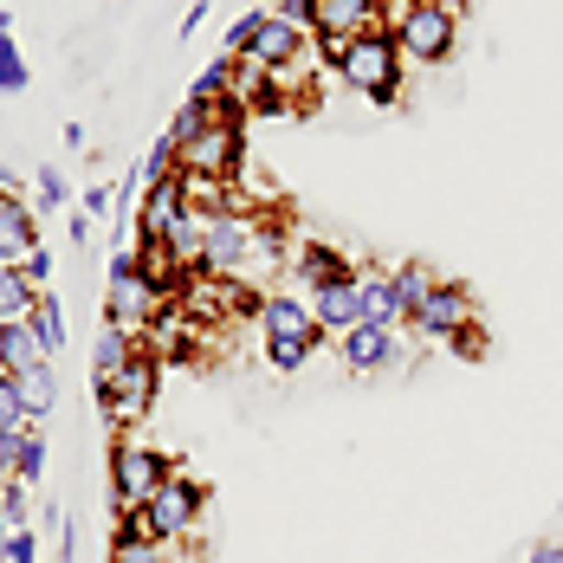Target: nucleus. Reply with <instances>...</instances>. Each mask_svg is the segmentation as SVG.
I'll use <instances>...</instances> for the list:
<instances>
[{
    "instance_id": "4c0bfd02",
    "label": "nucleus",
    "mask_w": 563,
    "mask_h": 563,
    "mask_svg": "<svg viewBox=\"0 0 563 563\" xmlns=\"http://www.w3.org/2000/svg\"><path fill=\"white\" fill-rule=\"evenodd\" d=\"M7 195H13V175L0 169V201H7Z\"/></svg>"
},
{
    "instance_id": "c85d7f7f",
    "label": "nucleus",
    "mask_w": 563,
    "mask_h": 563,
    "mask_svg": "<svg viewBox=\"0 0 563 563\" xmlns=\"http://www.w3.org/2000/svg\"><path fill=\"white\" fill-rule=\"evenodd\" d=\"M0 428L33 434V421H26V408H20V395H13V376H0Z\"/></svg>"
},
{
    "instance_id": "aec40b11",
    "label": "nucleus",
    "mask_w": 563,
    "mask_h": 563,
    "mask_svg": "<svg viewBox=\"0 0 563 563\" xmlns=\"http://www.w3.org/2000/svg\"><path fill=\"white\" fill-rule=\"evenodd\" d=\"M169 544L143 538V518L136 511H117V538H111V563H163Z\"/></svg>"
},
{
    "instance_id": "2eb2a0df",
    "label": "nucleus",
    "mask_w": 563,
    "mask_h": 563,
    "mask_svg": "<svg viewBox=\"0 0 563 563\" xmlns=\"http://www.w3.org/2000/svg\"><path fill=\"white\" fill-rule=\"evenodd\" d=\"M363 273L343 285H324V291H311V318H318V331H331V338H343V331H356L363 324Z\"/></svg>"
},
{
    "instance_id": "a211bd4d",
    "label": "nucleus",
    "mask_w": 563,
    "mask_h": 563,
    "mask_svg": "<svg viewBox=\"0 0 563 563\" xmlns=\"http://www.w3.org/2000/svg\"><path fill=\"white\" fill-rule=\"evenodd\" d=\"M363 324H389V331H401V318H408V305H401V291H395L389 273H363Z\"/></svg>"
},
{
    "instance_id": "39448f33",
    "label": "nucleus",
    "mask_w": 563,
    "mask_h": 563,
    "mask_svg": "<svg viewBox=\"0 0 563 563\" xmlns=\"http://www.w3.org/2000/svg\"><path fill=\"white\" fill-rule=\"evenodd\" d=\"M240 169H246V117H214L181 143V175L240 181Z\"/></svg>"
},
{
    "instance_id": "393cba45",
    "label": "nucleus",
    "mask_w": 563,
    "mask_h": 563,
    "mask_svg": "<svg viewBox=\"0 0 563 563\" xmlns=\"http://www.w3.org/2000/svg\"><path fill=\"white\" fill-rule=\"evenodd\" d=\"M311 350H318V343H298V338H273V343H266V369H279V376H298V369L311 363Z\"/></svg>"
},
{
    "instance_id": "1a4fd4ad",
    "label": "nucleus",
    "mask_w": 563,
    "mask_h": 563,
    "mask_svg": "<svg viewBox=\"0 0 563 563\" xmlns=\"http://www.w3.org/2000/svg\"><path fill=\"white\" fill-rule=\"evenodd\" d=\"M376 26H389L383 0H311V40H356Z\"/></svg>"
},
{
    "instance_id": "20e7f679",
    "label": "nucleus",
    "mask_w": 563,
    "mask_h": 563,
    "mask_svg": "<svg viewBox=\"0 0 563 563\" xmlns=\"http://www.w3.org/2000/svg\"><path fill=\"white\" fill-rule=\"evenodd\" d=\"M169 453H156L150 441H136V434H117L111 448V506L117 511H143L156 493H163V479H169Z\"/></svg>"
},
{
    "instance_id": "473e14b6",
    "label": "nucleus",
    "mask_w": 563,
    "mask_h": 563,
    "mask_svg": "<svg viewBox=\"0 0 563 563\" xmlns=\"http://www.w3.org/2000/svg\"><path fill=\"white\" fill-rule=\"evenodd\" d=\"M453 356H486V331H479V318H473V324L453 338Z\"/></svg>"
},
{
    "instance_id": "72a5a7b5",
    "label": "nucleus",
    "mask_w": 563,
    "mask_h": 563,
    "mask_svg": "<svg viewBox=\"0 0 563 563\" xmlns=\"http://www.w3.org/2000/svg\"><path fill=\"white\" fill-rule=\"evenodd\" d=\"M20 273L46 291V285H53V253H26V266H20Z\"/></svg>"
},
{
    "instance_id": "0eeeda50",
    "label": "nucleus",
    "mask_w": 563,
    "mask_h": 563,
    "mask_svg": "<svg viewBox=\"0 0 563 563\" xmlns=\"http://www.w3.org/2000/svg\"><path fill=\"white\" fill-rule=\"evenodd\" d=\"M201 506H208V486H201V479H188V473H169V479H163V493L136 511V518H143V538H156V544L188 538V531L201 525Z\"/></svg>"
},
{
    "instance_id": "4468645a",
    "label": "nucleus",
    "mask_w": 563,
    "mask_h": 563,
    "mask_svg": "<svg viewBox=\"0 0 563 563\" xmlns=\"http://www.w3.org/2000/svg\"><path fill=\"white\" fill-rule=\"evenodd\" d=\"M26 253H40V214L33 201L7 195L0 201V266H26Z\"/></svg>"
},
{
    "instance_id": "c9c22d12",
    "label": "nucleus",
    "mask_w": 563,
    "mask_h": 563,
    "mask_svg": "<svg viewBox=\"0 0 563 563\" xmlns=\"http://www.w3.org/2000/svg\"><path fill=\"white\" fill-rule=\"evenodd\" d=\"M201 20H208V0H195V7L181 13V40H195V33H201Z\"/></svg>"
},
{
    "instance_id": "5701e85b",
    "label": "nucleus",
    "mask_w": 563,
    "mask_h": 563,
    "mask_svg": "<svg viewBox=\"0 0 563 563\" xmlns=\"http://www.w3.org/2000/svg\"><path fill=\"white\" fill-rule=\"evenodd\" d=\"M33 331H40V338H46V350H65V305H58V291L53 285H46V291H40V311H33Z\"/></svg>"
},
{
    "instance_id": "bb28decb",
    "label": "nucleus",
    "mask_w": 563,
    "mask_h": 563,
    "mask_svg": "<svg viewBox=\"0 0 563 563\" xmlns=\"http://www.w3.org/2000/svg\"><path fill=\"white\" fill-rule=\"evenodd\" d=\"M13 479H20L26 493L46 479V428H33V434H26V448H20V473H13Z\"/></svg>"
},
{
    "instance_id": "9b49d317",
    "label": "nucleus",
    "mask_w": 563,
    "mask_h": 563,
    "mask_svg": "<svg viewBox=\"0 0 563 563\" xmlns=\"http://www.w3.org/2000/svg\"><path fill=\"white\" fill-rule=\"evenodd\" d=\"M338 356H343L350 376H383V369H395V356H401V338H395L389 324H356V331L338 338Z\"/></svg>"
},
{
    "instance_id": "e433bc0d",
    "label": "nucleus",
    "mask_w": 563,
    "mask_h": 563,
    "mask_svg": "<svg viewBox=\"0 0 563 563\" xmlns=\"http://www.w3.org/2000/svg\"><path fill=\"white\" fill-rule=\"evenodd\" d=\"M0 40H13V13L7 7H0Z\"/></svg>"
},
{
    "instance_id": "9d476101",
    "label": "nucleus",
    "mask_w": 563,
    "mask_h": 563,
    "mask_svg": "<svg viewBox=\"0 0 563 563\" xmlns=\"http://www.w3.org/2000/svg\"><path fill=\"white\" fill-rule=\"evenodd\" d=\"M285 266H291V279L305 285V298L324 291V285L356 279V260H350L343 246H331V240H298V246L285 253Z\"/></svg>"
},
{
    "instance_id": "7ed1b4c3",
    "label": "nucleus",
    "mask_w": 563,
    "mask_h": 563,
    "mask_svg": "<svg viewBox=\"0 0 563 563\" xmlns=\"http://www.w3.org/2000/svg\"><path fill=\"white\" fill-rule=\"evenodd\" d=\"M156 389H163V356H156L150 343L136 338L130 363L117 369L104 389H98V401H104V415H111L117 434H130L136 421H150V408H156Z\"/></svg>"
},
{
    "instance_id": "f704fd0d",
    "label": "nucleus",
    "mask_w": 563,
    "mask_h": 563,
    "mask_svg": "<svg viewBox=\"0 0 563 563\" xmlns=\"http://www.w3.org/2000/svg\"><path fill=\"white\" fill-rule=\"evenodd\" d=\"M525 563H563V538H544V544H531V558Z\"/></svg>"
},
{
    "instance_id": "6ab92c4d",
    "label": "nucleus",
    "mask_w": 563,
    "mask_h": 563,
    "mask_svg": "<svg viewBox=\"0 0 563 563\" xmlns=\"http://www.w3.org/2000/svg\"><path fill=\"white\" fill-rule=\"evenodd\" d=\"M130 350H136V338H130V331H117L111 318H104V324H98V343H91V389H104V383H111L117 369L130 363Z\"/></svg>"
},
{
    "instance_id": "f03ea898",
    "label": "nucleus",
    "mask_w": 563,
    "mask_h": 563,
    "mask_svg": "<svg viewBox=\"0 0 563 563\" xmlns=\"http://www.w3.org/2000/svg\"><path fill=\"white\" fill-rule=\"evenodd\" d=\"M338 78L356 91V98H369V104H383V111H389L395 98H401L408 58H401V46H395L389 26H376V33H356V40H350V53H343Z\"/></svg>"
},
{
    "instance_id": "c756f323",
    "label": "nucleus",
    "mask_w": 563,
    "mask_h": 563,
    "mask_svg": "<svg viewBox=\"0 0 563 563\" xmlns=\"http://www.w3.org/2000/svg\"><path fill=\"white\" fill-rule=\"evenodd\" d=\"M20 448H26V434H20V428H0V479L20 473Z\"/></svg>"
},
{
    "instance_id": "58836bf2",
    "label": "nucleus",
    "mask_w": 563,
    "mask_h": 563,
    "mask_svg": "<svg viewBox=\"0 0 563 563\" xmlns=\"http://www.w3.org/2000/svg\"><path fill=\"white\" fill-rule=\"evenodd\" d=\"M7 538H13V531H7V525H0V558H7Z\"/></svg>"
},
{
    "instance_id": "2f4dec72",
    "label": "nucleus",
    "mask_w": 563,
    "mask_h": 563,
    "mask_svg": "<svg viewBox=\"0 0 563 563\" xmlns=\"http://www.w3.org/2000/svg\"><path fill=\"white\" fill-rule=\"evenodd\" d=\"M111 201H117V188H85L78 214H85V221H104V214H111Z\"/></svg>"
},
{
    "instance_id": "f257e3e1",
    "label": "nucleus",
    "mask_w": 563,
    "mask_h": 563,
    "mask_svg": "<svg viewBox=\"0 0 563 563\" xmlns=\"http://www.w3.org/2000/svg\"><path fill=\"white\" fill-rule=\"evenodd\" d=\"M389 33H395V46H401L408 65L434 71V65H448L460 53V7L453 0H408L389 20Z\"/></svg>"
},
{
    "instance_id": "f8f14e48",
    "label": "nucleus",
    "mask_w": 563,
    "mask_h": 563,
    "mask_svg": "<svg viewBox=\"0 0 563 563\" xmlns=\"http://www.w3.org/2000/svg\"><path fill=\"white\" fill-rule=\"evenodd\" d=\"M260 331H266V343L273 338L324 343L318 318H311V298H298V291H266V298H260Z\"/></svg>"
},
{
    "instance_id": "ea45409f",
    "label": "nucleus",
    "mask_w": 563,
    "mask_h": 563,
    "mask_svg": "<svg viewBox=\"0 0 563 563\" xmlns=\"http://www.w3.org/2000/svg\"><path fill=\"white\" fill-rule=\"evenodd\" d=\"M453 7H460V0H453Z\"/></svg>"
},
{
    "instance_id": "cd10ccee",
    "label": "nucleus",
    "mask_w": 563,
    "mask_h": 563,
    "mask_svg": "<svg viewBox=\"0 0 563 563\" xmlns=\"http://www.w3.org/2000/svg\"><path fill=\"white\" fill-rule=\"evenodd\" d=\"M33 188H40V201H33V208H46V214H58V208L71 201V181H65L58 169H40V181H33Z\"/></svg>"
},
{
    "instance_id": "f3484780",
    "label": "nucleus",
    "mask_w": 563,
    "mask_h": 563,
    "mask_svg": "<svg viewBox=\"0 0 563 563\" xmlns=\"http://www.w3.org/2000/svg\"><path fill=\"white\" fill-rule=\"evenodd\" d=\"M13 395H20L26 421H33V428H46V421H53V408H58V369H53V363L20 369V376H13Z\"/></svg>"
},
{
    "instance_id": "dca6fc26",
    "label": "nucleus",
    "mask_w": 563,
    "mask_h": 563,
    "mask_svg": "<svg viewBox=\"0 0 563 563\" xmlns=\"http://www.w3.org/2000/svg\"><path fill=\"white\" fill-rule=\"evenodd\" d=\"M40 363H53V350H46V338L33 331V318H26V324H0V376L40 369Z\"/></svg>"
},
{
    "instance_id": "7c9ffc66",
    "label": "nucleus",
    "mask_w": 563,
    "mask_h": 563,
    "mask_svg": "<svg viewBox=\"0 0 563 563\" xmlns=\"http://www.w3.org/2000/svg\"><path fill=\"white\" fill-rule=\"evenodd\" d=\"M0 563H40V544H33V525H20L13 538H7V558Z\"/></svg>"
},
{
    "instance_id": "b1692460",
    "label": "nucleus",
    "mask_w": 563,
    "mask_h": 563,
    "mask_svg": "<svg viewBox=\"0 0 563 563\" xmlns=\"http://www.w3.org/2000/svg\"><path fill=\"white\" fill-rule=\"evenodd\" d=\"M33 85V65L20 58V46L13 40H0V98H20Z\"/></svg>"
},
{
    "instance_id": "423d86ee",
    "label": "nucleus",
    "mask_w": 563,
    "mask_h": 563,
    "mask_svg": "<svg viewBox=\"0 0 563 563\" xmlns=\"http://www.w3.org/2000/svg\"><path fill=\"white\" fill-rule=\"evenodd\" d=\"M156 311H163V291H156V285L143 279V266H136V246L111 253V291H104V318H111L117 331L143 338Z\"/></svg>"
},
{
    "instance_id": "a878e982",
    "label": "nucleus",
    "mask_w": 563,
    "mask_h": 563,
    "mask_svg": "<svg viewBox=\"0 0 563 563\" xmlns=\"http://www.w3.org/2000/svg\"><path fill=\"white\" fill-rule=\"evenodd\" d=\"M260 26H266V7L240 13V20L227 26V46H221V58H246V53H253V40H260Z\"/></svg>"
},
{
    "instance_id": "412c9836",
    "label": "nucleus",
    "mask_w": 563,
    "mask_h": 563,
    "mask_svg": "<svg viewBox=\"0 0 563 563\" xmlns=\"http://www.w3.org/2000/svg\"><path fill=\"white\" fill-rule=\"evenodd\" d=\"M33 311H40V285L20 266H0V324H26Z\"/></svg>"
},
{
    "instance_id": "4be33fe9",
    "label": "nucleus",
    "mask_w": 563,
    "mask_h": 563,
    "mask_svg": "<svg viewBox=\"0 0 563 563\" xmlns=\"http://www.w3.org/2000/svg\"><path fill=\"white\" fill-rule=\"evenodd\" d=\"M389 279H395V291H401V305H408V311H415V305H421V298H428V291H434V266H421V260H408V266H389Z\"/></svg>"
},
{
    "instance_id": "ddd939ff",
    "label": "nucleus",
    "mask_w": 563,
    "mask_h": 563,
    "mask_svg": "<svg viewBox=\"0 0 563 563\" xmlns=\"http://www.w3.org/2000/svg\"><path fill=\"white\" fill-rule=\"evenodd\" d=\"M188 201H181V181H143V201H136V246H163V233L175 227Z\"/></svg>"
},
{
    "instance_id": "6e6552de",
    "label": "nucleus",
    "mask_w": 563,
    "mask_h": 563,
    "mask_svg": "<svg viewBox=\"0 0 563 563\" xmlns=\"http://www.w3.org/2000/svg\"><path fill=\"white\" fill-rule=\"evenodd\" d=\"M479 311H473V291L460 279H441L415 311H408V324H415V338H434V343H453L466 324H473Z\"/></svg>"
}]
</instances>
